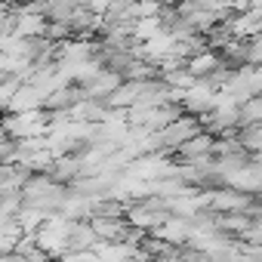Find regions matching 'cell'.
Instances as JSON below:
<instances>
[{"instance_id": "obj_1", "label": "cell", "mask_w": 262, "mask_h": 262, "mask_svg": "<svg viewBox=\"0 0 262 262\" xmlns=\"http://www.w3.org/2000/svg\"><path fill=\"white\" fill-rule=\"evenodd\" d=\"M204 123L201 117L194 114H179L176 120H170L164 129H158V142H161V151H179V145L185 139H191L194 133H201Z\"/></svg>"}, {"instance_id": "obj_2", "label": "cell", "mask_w": 262, "mask_h": 262, "mask_svg": "<svg viewBox=\"0 0 262 262\" xmlns=\"http://www.w3.org/2000/svg\"><path fill=\"white\" fill-rule=\"evenodd\" d=\"M207 194V213H247L253 207V194L241 188H219V191H204Z\"/></svg>"}, {"instance_id": "obj_3", "label": "cell", "mask_w": 262, "mask_h": 262, "mask_svg": "<svg viewBox=\"0 0 262 262\" xmlns=\"http://www.w3.org/2000/svg\"><path fill=\"white\" fill-rule=\"evenodd\" d=\"M120 80H123V74H120V71H114V68H102L93 80L80 83V90H83V96H86V99H99V102H105V99L120 86Z\"/></svg>"}, {"instance_id": "obj_4", "label": "cell", "mask_w": 262, "mask_h": 262, "mask_svg": "<svg viewBox=\"0 0 262 262\" xmlns=\"http://www.w3.org/2000/svg\"><path fill=\"white\" fill-rule=\"evenodd\" d=\"M185 68H188L194 77H210V74H216V71L222 68V56H219L216 50L204 47V50H198L194 56L185 59Z\"/></svg>"}, {"instance_id": "obj_5", "label": "cell", "mask_w": 262, "mask_h": 262, "mask_svg": "<svg viewBox=\"0 0 262 262\" xmlns=\"http://www.w3.org/2000/svg\"><path fill=\"white\" fill-rule=\"evenodd\" d=\"M43 102H47V93L37 86V83H28V80H22V86L13 93V99H10V111H28V108H43Z\"/></svg>"}, {"instance_id": "obj_6", "label": "cell", "mask_w": 262, "mask_h": 262, "mask_svg": "<svg viewBox=\"0 0 262 262\" xmlns=\"http://www.w3.org/2000/svg\"><path fill=\"white\" fill-rule=\"evenodd\" d=\"M216 148V133H210V129H201V133H194L191 139H185L179 145V158L182 161H191V158H204V155H213Z\"/></svg>"}, {"instance_id": "obj_7", "label": "cell", "mask_w": 262, "mask_h": 262, "mask_svg": "<svg viewBox=\"0 0 262 262\" xmlns=\"http://www.w3.org/2000/svg\"><path fill=\"white\" fill-rule=\"evenodd\" d=\"M228 22V28H231V34L234 37H253V34H259L262 31V10H247V13H237L234 19H225Z\"/></svg>"}, {"instance_id": "obj_8", "label": "cell", "mask_w": 262, "mask_h": 262, "mask_svg": "<svg viewBox=\"0 0 262 262\" xmlns=\"http://www.w3.org/2000/svg\"><path fill=\"white\" fill-rule=\"evenodd\" d=\"M244 123H262V96H250L247 102H241V126ZM237 126V129H241Z\"/></svg>"}, {"instance_id": "obj_9", "label": "cell", "mask_w": 262, "mask_h": 262, "mask_svg": "<svg viewBox=\"0 0 262 262\" xmlns=\"http://www.w3.org/2000/svg\"><path fill=\"white\" fill-rule=\"evenodd\" d=\"M247 65H262V31L247 37Z\"/></svg>"}, {"instance_id": "obj_10", "label": "cell", "mask_w": 262, "mask_h": 262, "mask_svg": "<svg viewBox=\"0 0 262 262\" xmlns=\"http://www.w3.org/2000/svg\"><path fill=\"white\" fill-rule=\"evenodd\" d=\"M228 7L237 13H247V10H262V0H228Z\"/></svg>"}, {"instance_id": "obj_11", "label": "cell", "mask_w": 262, "mask_h": 262, "mask_svg": "<svg viewBox=\"0 0 262 262\" xmlns=\"http://www.w3.org/2000/svg\"><path fill=\"white\" fill-rule=\"evenodd\" d=\"M10 16H13V4H7V0H0V25H4Z\"/></svg>"}, {"instance_id": "obj_12", "label": "cell", "mask_w": 262, "mask_h": 262, "mask_svg": "<svg viewBox=\"0 0 262 262\" xmlns=\"http://www.w3.org/2000/svg\"><path fill=\"white\" fill-rule=\"evenodd\" d=\"M161 4H164V7H170V10H173V7H179V4H185V0H161Z\"/></svg>"}, {"instance_id": "obj_13", "label": "cell", "mask_w": 262, "mask_h": 262, "mask_svg": "<svg viewBox=\"0 0 262 262\" xmlns=\"http://www.w3.org/2000/svg\"><path fill=\"white\" fill-rule=\"evenodd\" d=\"M7 219H10V213H7V210H4V207H0V225H4V222H7Z\"/></svg>"}]
</instances>
